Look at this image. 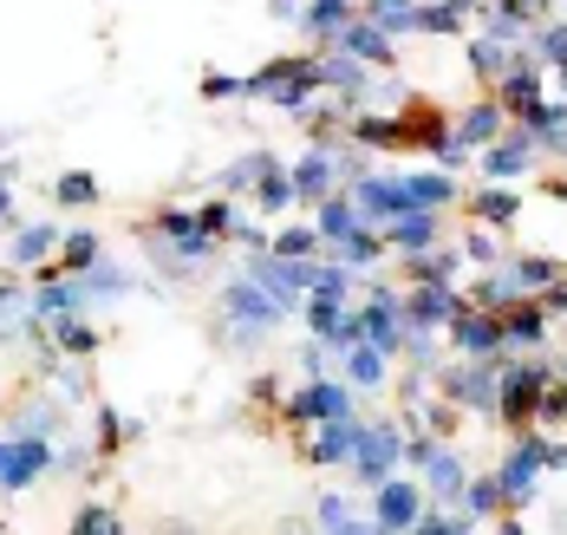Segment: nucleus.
Returning a JSON list of instances; mask_svg holds the SVG:
<instances>
[{
	"instance_id": "f257e3e1",
	"label": "nucleus",
	"mask_w": 567,
	"mask_h": 535,
	"mask_svg": "<svg viewBox=\"0 0 567 535\" xmlns=\"http://www.w3.org/2000/svg\"><path fill=\"white\" fill-rule=\"evenodd\" d=\"M216 320H223V340L228 347H241V353H255L281 320H293V307L287 300H275L255 275H235L223 288V300H216Z\"/></svg>"
},
{
	"instance_id": "f03ea898",
	"label": "nucleus",
	"mask_w": 567,
	"mask_h": 535,
	"mask_svg": "<svg viewBox=\"0 0 567 535\" xmlns=\"http://www.w3.org/2000/svg\"><path fill=\"white\" fill-rule=\"evenodd\" d=\"M398 464H404V418H359V438H352V457H346L352 483L372 496L385 476H398Z\"/></svg>"
},
{
	"instance_id": "7ed1b4c3",
	"label": "nucleus",
	"mask_w": 567,
	"mask_h": 535,
	"mask_svg": "<svg viewBox=\"0 0 567 535\" xmlns=\"http://www.w3.org/2000/svg\"><path fill=\"white\" fill-rule=\"evenodd\" d=\"M548 471H555V438L535 431V424H522V431L509 438V451H503V464H496V483H503L509 510L535 503V490H542V476Z\"/></svg>"
},
{
	"instance_id": "20e7f679",
	"label": "nucleus",
	"mask_w": 567,
	"mask_h": 535,
	"mask_svg": "<svg viewBox=\"0 0 567 535\" xmlns=\"http://www.w3.org/2000/svg\"><path fill=\"white\" fill-rule=\"evenodd\" d=\"M320 92H327V85H320V60H300V53L248 72V99H261V105H275V112H307Z\"/></svg>"
},
{
	"instance_id": "39448f33",
	"label": "nucleus",
	"mask_w": 567,
	"mask_h": 535,
	"mask_svg": "<svg viewBox=\"0 0 567 535\" xmlns=\"http://www.w3.org/2000/svg\"><path fill=\"white\" fill-rule=\"evenodd\" d=\"M555 379V359H496V385H503V405H496V418L509 424V431H522L528 418H535V399H542V385Z\"/></svg>"
},
{
	"instance_id": "423d86ee",
	"label": "nucleus",
	"mask_w": 567,
	"mask_h": 535,
	"mask_svg": "<svg viewBox=\"0 0 567 535\" xmlns=\"http://www.w3.org/2000/svg\"><path fill=\"white\" fill-rule=\"evenodd\" d=\"M437 392L451 399L456 412L470 405L476 418H496V405H503V385H496V359H463V353H456V366H437Z\"/></svg>"
},
{
	"instance_id": "0eeeda50",
	"label": "nucleus",
	"mask_w": 567,
	"mask_h": 535,
	"mask_svg": "<svg viewBox=\"0 0 567 535\" xmlns=\"http://www.w3.org/2000/svg\"><path fill=\"white\" fill-rule=\"evenodd\" d=\"M476 171H483L489 183L535 177V171H542V144H535V131H528V124H503V137H489V144H483Z\"/></svg>"
},
{
	"instance_id": "6e6552de",
	"label": "nucleus",
	"mask_w": 567,
	"mask_h": 535,
	"mask_svg": "<svg viewBox=\"0 0 567 535\" xmlns=\"http://www.w3.org/2000/svg\"><path fill=\"white\" fill-rule=\"evenodd\" d=\"M444 340H451L463 359H503V353H509V340H503V307L463 300V307H456V320L444 327Z\"/></svg>"
},
{
	"instance_id": "1a4fd4ad",
	"label": "nucleus",
	"mask_w": 567,
	"mask_h": 535,
	"mask_svg": "<svg viewBox=\"0 0 567 535\" xmlns=\"http://www.w3.org/2000/svg\"><path fill=\"white\" fill-rule=\"evenodd\" d=\"M53 471H59L53 438H20V431H7V438H0V490H7V496L33 490L40 476H53Z\"/></svg>"
},
{
	"instance_id": "9d476101",
	"label": "nucleus",
	"mask_w": 567,
	"mask_h": 535,
	"mask_svg": "<svg viewBox=\"0 0 567 535\" xmlns=\"http://www.w3.org/2000/svg\"><path fill=\"white\" fill-rule=\"evenodd\" d=\"M346 189H352V203H359V223H372V229H385V223H398V216L411 209L404 171H359Z\"/></svg>"
},
{
	"instance_id": "9b49d317",
	"label": "nucleus",
	"mask_w": 567,
	"mask_h": 535,
	"mask_svg": "<svg viewBox=\"0 0 567 535\" xmlns=\"http://www.w3.org/2000/svg\"><path fill=\"white\" fill-rule=\"evenodd\" d=\"M463 288L456 281H404V295H398V307H404V327H424V333H444L456 320V307H463Z\"/></svg>"
},
{
	"instance_id": "f8f14e48",
	"label": "nucleus",
	"mask_w": 567,
	"mask_h": 535,
	"mask_svg": "<svg viewBox=\"0 0 567 535\" xmlns=\"http://www.w3.org/2000/svg\"><path fill=\"white\" fill-rule=\"evenodd\" d=\"M424 503H431V490H424V476H385L379 490H372V529H417V516H424Z\"/></svg>"
},
{
	"instance_id": "ddd939ff",
	"label": "nucleus",
	"mask_w": 567,
	"mask_h": 535,
	"mask_svg": "<svg viewBox=\"0 0 567 535\" xmlns=\"http://www.w3.org/2000/svg\"><path fill=\"white\" fill-rule=\"evenodd\" d=\"M346 412H359L352 405V385L346 379H300V392H287V405L281 418H293V424H327V418H346Z\"/></svg>"
},
{
	"instance_id": "4468645a",
	"label": "nucleus",
	"mask_w": 567,
	"mask_h": 535,
	"mask_svg": "<svg viewBox=\"0 0 567 535\" xmlns=\"http://www.w3.org/2000/svg\"><path fill=\"white\" fill-rule=\"evenodd\" d=\"M287 177H293V189H300V203H320V196H333V189L346 183L340 144H307V157H293V164H287Z\"/></svg>"
},
{
	"instance_id": "2eb2a0df",
	"label": "nucleus",
	"mask_w": 567,
	"mask_h": 535,
	"mask_svg": "<svg viewBox=\"0 0 567 535\" xmlns=\"http://www.w3.org/2000/svg\"><path fill=\"white\" fill-rule=\"evenodd\" d=\"M327 47H340V53H352V60H365V65H392V60H398L392 33H385V27H379V20H372L365 7H359V13L346 20V27L333 33V40H327Z\"/></svg>"
},
{
	"instance_id": "dca6fc26",
	"label": "nucleus",
	"mask_w": 567,
	"mask_h": 535,
	"mask_svg": "<svg viewBox=\"0 0 567 535\" xmlns=\"http://www.w3.org/2000/svg\"><path fill=\"white\" fill-rule=\"evenodd\" d=\"M372 72H379V65L352 60V53H340V47H327V53H320V85H327L340 105H365V92H372Z\"/></svg>"
},
{
	"instance_id": "f3484780",
	"label": "nucleus",
	"mask_w": 567,
	"mask_h": 535,
	"mask_svg": "<svg viewBox=\"0 0 567 535\" xmlns=\"http://www.w3.org/2000/svg\"><path fill=\"white\" fill-rule=\"evenodd\" d=\"M340 379L352 385V392H385V379H392V353L372 347V340H352V347H340Z\"/></svg>"
},
{
	"instance_id": "a211bd4d",
	"label": "nucleus",
	"mask_w": 567,
	"mask_h": 535,
	"mask_svg": "<svg viewBox=\"0 0 567 535\" xmlns=\"http://www.w3.org/2000/svg\"><path fill=\"white\" fill-rule=\"evenodd\" d=\"M392 255H431L444 241V209H404L398 223H385Z\"/></svg>"
},
{
	"instance_id": "6ab92c4d",
	"label": "nucleus",
	"mask_w": 567,
	"mask_h": 535,
	"mask_svg": "<svg viewBox=\"0 0 567 535\" xmlns=\"http://www.w3.org/2000/svg\"><path fill=\"white\" fill-rule=\"evenodd\" d=\"M59 241H65V229L59 223H20L13 236H7V261L13 268H53V255H59Z\"/></svg>"
},
{
	"instance_id": "aec40b11",
	"label": "nucleus",
	"mask_w": 567,
	"mask_h": 535,
	"mask_svg": "<svg viewBox=\"0 0 567 535\" xmlns=\"http://www.w3.org/2000/svg\"><path fill=\"white\" fill-rule=\"evenodd\" d=\"M548 313L535 307V300H515V307H503V340H509V353H542L548 347Z\"/></svg>"
},
{
	"instance_id": "412c9836",
	"label": "nucleus",
	"mask_w": 567,
	"mask_h": 535,
	"mask_svg": "<svg viewBox=\"0 0 567 535\" xmlns=\"http://www.w3.org/2000/svg\"><path fill=\"white\" fill-rule=\"evenodd\" d=\"M352 438H359V412L346 418H327V424H313V438H307V464H346L352 457Z\"/></svg>"
},
{
	"instance_id": "4be33fe9",
	"label": "nucleus",
	"mask_w": 567,
	"mask_h": 535,
	"mask_svg": "<svg viewBox=\"0 0 567 535\" xmlns=\"http://www.w3.org/2000/svg\"><path fill=\"white\" fill-rule=\"evenodd\" d=\"M503 124H509V112H503V99L489 92V99H476V105L456 112V137H463L470 151H483L489 137H503Z\"/></svg>"
},
{
	"instance_id": "5701e85b",
	"label": "nucleus",
	"mask_w": 567,
	"mask_h": 535,
	"mask_svg": "<svg viewBox=\"0 0 567 535\" xmlns=\"http://www.w3.org/2000/svg\"><path fill=\"white\" fill-rule=\"evenodd\" d=\"M131 288H137V275H131L124 261H112V255H105L99 268H85V275H79V295H85V307H105V300H124Z\"/></svg>"
},
{
	"instance_id": "b1692460",
	"label": "nucleus",
	"mask_w": 567,
	"mask_h": 535,
	"mask_svg": "<svg viewBox=\"0 0 567 535\" xmlns=\"http://www.w3.org/2000/svg\"><path fill=\"white\" fill-rule=\"evenodd\" d=\"M463 216H476V223H489V229H509V223H522V189H515V183H489L483 196L463 203Z\"/></svg>"
},
{
	"instance_id": "393cba45",
	"label": "nucleus",
	"mask_w": 567,
	"mask_h": 535,
	"mask_svg": "<svg viewBox=\"0 0 567 535\" xmlns=\"http://www.w3.org/2000/svg\"><path fill=\"white\" fill-rule=\"evenodd\" d=\"M515 53H522V47L496 40V33H476V40H463V60H470V72H476L483 85H496V79L515 65Z\"/></svg>"
},
{
	"instance_id": "a878e982",
	"label": "nucleus",
	"mask_w": 567,
	"mask_h": 535,
	"mask_svg": "<svg viewBox=\"0 0 567 535\" xmlns=\"http://www.w3.org/2000/svg\"><path fill=\"white\" fill-rule=\"evenodd\" d=\"M313 229L327 236V248H340V241L359 229V203H352V189H333V196L313 203Z\"/></svg>"
},
{
	"instance_id": "bb28decb",
	"label": "nucleus",
	"mask_w": 567,
	"mask_h": 535,
	"mask_svg": "<svg viewBox=\"0 0 567 535\" xmlns=\"http://www.w3.org/2000/svg\"><path fill=\"white\" fill-rule=\"evenodd\" d=\"M352 13H359V0H307L293 27H300L307 40H320V47H327V40L340 33V27H346V20H352Z\"/></svg>"
},
{
	"instance_id": "cd10ccee",
	"label": "nucleus",
	"mask_w": 567,
	"mask_h": 535,
	"mask_svg": "<svg viewBox=\"0 0 567 535\" xmlns=\"http://www.w3.org/2000/svg\"><path fill=\"white\" fill-rule=\"evenodd\" d=\"M287 209H300V189H293V177L281 164H268L255 177V216H287Z\"/></svg>"
},
{
	"instance_id": "c85d7f7f",
	"label": "nucleus",
	"mask_w": 567,
	"mask_h": 535,
	"mask_svg": "<svg viewBox=\"0 0 567 535\" xmlns=\"http://www.w3.org/2000/svg\"><path fill=\"white\" fill-rule=\"evenodd\" d=\"M411 209H451L456 203V171H404Z\"/></svg>"
},
{
	"instance_id": "c756f323",
	"label": "nucleus",
	"mask_w": 567,
	"mask_h": 535,
	"mask_svg": "<svg viewBox=\"0 0 567 535\" xmlns=\"http://www.w3.org/2000/svg\"><path fill=\"white\" fill-rule=\"evenodd\" d=\"M456 510H463L470 523H483V516H503V510H509V496H503L496 471H489V476H463V496H456Z\"/></svg>"
},
{
	"instance_id": "7c9ffc66",
	"label": "nucleus",
	"mask_w": 567,
	"mask_h": 535,
	"mask_svg": "<svg viewBox=\"0 0 567 535\" xmlns=\"http://www.w3.org/2000/svg\"><path fill=\"white\" fill-rule=\"evenodd\" d=\"M333 255H340L346 268H359V275H365V268H379V261L392 255V241H385V229H372V223H359V229H352V236H346L340 248H333Z\"/></svg>"
},
{
	"instance_id": "2f4dec72",
	"label": "nucleus",
	"mask_w": 567,
	"mask_h": 535,
	"mask_svg": "<svg viewBox=\"0 0 567 535\" xmlns=\"http://www.w3.org/2000/svg\"><path fill=\"white\" fill-rule=\"evenodd\" d=\"M456 248H463V261H470V268H496V261H503V229H489V223H476V216H470Z\"/></svg>"
},
{
	"instance_id": "473e14b6",
	"label": "nucleus",
	"mask_w": 567,
	"mask_h": 535,
	"mask_svg": "<svg viewBox=\"0 0 567 535\" xmlns=\"http://www.w3.org/2000/svg\"><path fill=\"white\" fill-rule=\"evenodd\" d=\"M99 261H105L99 229H72V236L59 241V268H65V275H85V268H99Z\"/></svg>"
},
{
	"instance_id": "72a5a7b5",
	"label": "nucleus",
	"mask_w": 567,
	"mask_h": 535,
	"mask_svg": "<svg viewBox=\"0 0 567 535\" xmlns=\"http://www.w3.org/2000/svg\"><path fill=\"white\" fill-rule=\"evenodd\" d=\"M53 347L65 359H85V353H99V327L85 320V313H65V320H53Z\"/></svg>"
},
{
	"instance_id": "f704fd0d",
	"label": "nucleus",
	"mask_w": 567,
	"mask_h": 535,
	"mask_svg": "<svg viewBox=\"0 0 567 535\" xmlns=\"http://www.w3.org/2000/svg\"><path fill=\"white\" fill-rule=\"evenodd\" d=\"M313 523H320V529H333V535L372 529V516H359V510H352V496H320V503H313Z\"/></svg>"
},
{
	"instance_id": "c9c22d12",
	"label": "nucleus",
	"mask_w": 567,
	"mask_h": 535,
	"mask_svg": "<svg viewBox=\"0 0 567 535\" xmlns=\"http://www.w3.org/2000/svg\"><path fill=\"white\" fill-rule=\"evenodd\" d=\"M268 248H275V255H293V261H313V255H327V236H320L313 223H287Z\"/></svg>"
},
{
	"instance_id": "e433bc0d",
	"label": "nucleus",
	"mask_w": 567,
	"mask_h": 535,
	"mask_svg": "<svg viewBox=\"0 0 567 535\" xmlns=\"http://www.w3.org/2000/svg\"><path fill=\"white\" fill-rule=\"evenodd\" d=\"M417 33H437V40H463V13L451 0H417Z\"/></svg>"
},
{
	"instance_id": "4c0bfd02",
	"label": "nucleus",
	"mask_w": 567,
	"mask_h": 535,
	"mask_svg": "<svg viewBox=\"0 0 567 535\" xmlns=\"http://www.w3.org/2000/svg\"><path fill=\"white\" fill-rule=\"evenodd\" d=\"M53 203L59 209H92V203H99V177H92V171H65V177L53 183Z\"/></svg>"
},
{
	"instance_id": "58836bf2",
	"label": "nucleus",
	"mask_w": 567,
	"mask_h": 535,
	"mask_svg": "<svg viewBox=\"0 0 567 535\" xmlns=\"http://www.w3.org/2000/svg\"><path fill=\"white\" fill-rule=\"evenodd\" d=\"M528 53L548 65V72L567 65V20H542V27H535V40H528Z\"/></svg>"
},
{
	"instance_id": "ea45409f",
	"label": "nucleus",
	"mask_w": 567,
	"mask_h": 535,
	"mask_svg": "<svg viewBox=\"0 0 567 535\" xmlns=\"http://www.w3.org/2000/svg\"><path fill=\"white\" fill-rule=\"evenodd\" d=\"M59 424H65V418H59L53 399H33L27 412L13 418V431H20V438H59Z\"/></svg>"
},
{
	"instance_id": "a19ab883",
	"label": "nucleus",
	"mask_w": 567,
	"mask_h": 535,
	"mask_svg": "<svg viewBox=\"0 0 567 535\" xmlns=\"http://www.w3.org/2000/svg\"><path fill=\"white\" fill-rule=\"evenodd\" d=\"M268 164H275L268 151H248V157H235V164L223 171V189H228V196H241V189H255V177H261Z\"/></svg>"
},
{
	"instance_id": "79ce46f5",
	"label": "nucleus",
	"mask_w": 567,
	"mask_h": 535,
	"mask_svg": "<svg viewBox=\"0 0 567 535\" xmlns=\"http://www.w3.org/2000/svg\"><path fill=\"white\" fill-rule=\"evenodd\" d=\"M137 431H144V424H124L112 405H99V418H92V444H99V451H117V444L137 438Z\"/></svg>"
},
{
	"instance_id": "37998d69",
	"label": "nucleus",
	"mask_w": 567,
	"mask_h": 535,
	"mask_svg": "<svg viewBox=\"0 0 567 535\" xmlns=\"http://www.w3.org/2000/svg\"><path fill=\"white\" fill-rule=\"evenodd\" d=\"M327 366H333V347H327V340H313V333H307V347H300V353H293V372H300V379H320V372H327Z\"/></svg>"
},
{
	"instance_id": "c03bdc74",
	"label": "nucleus",
	"mask_w": 567,
	"mask_h": 535,
	"mask_svg": "<svg viewBox=\"0 0 567 535\" xmlns=\"http://www.w3.org/2000/svg\"><path fill=\"white\" fill-rule=\"evenodd\" d=\"M72 529H79V535H117L124 523H117V516L105 510V503H85V510L72 516Z\"/></svg>"
},
{
	"instance_id": "a18cd8bd",
	"label": "nucleus",
	"mask_w": 567,
	"mask_h": 535,
	"mask_svg": "<svg viewBox=\"0 0 567 535\" xmlns=\"http://www.w3.org/2000/svg\"><path fill=\"white\" fill-rule=\"evenodd\" d=\"M203 99H216V105H223V99H248V79H235V72H209V79H203Z\"/></svg>"
},
{
	"instance_id": "49530a36",
	"label": "nucleus",
	"mask_w": 567,
	"mask_h": 535,
	"mask_svg": "<svg viewBox=\"0 0 567 535\" xmlns=\"http://www.w3.org/2000/svg\"><path fill=\"white\" fill-rule=\"evenodd\" d=\"M268 13L275 20H300V0H268Z\"/></svg>"
},
{
	"instance_id": "de8ad7c7",
	"label": "nucleus",
	"mask_w": 567,
	"mask_h": 535,
	"mask_svg": "<svg viewBox=\"0 0 567 535\" xmlns=\"http://www.w3.org/2000/svg\"><path fill=\"white\" fill-rule=\"evenodd\" d=\"M555 7H561V13H567V0H555Z\"/></svg>"
}]
</instances>
